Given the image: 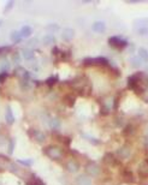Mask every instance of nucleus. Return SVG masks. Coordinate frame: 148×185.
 <instances>
[{
    "instance_id": "obj_1",
    "label": "nucleus",
    "mask_w": 148,
    "mask_h": 185,
    "mask_svg": "<svg viewBox=\"0 0 148 185\" xmlns=\"http://www.w3.org/2000/svg\"><path fill=\"white\" fill-rule=\"evenodd\" d=\"M43 153L52 160H59L63 156V150L57 145H47L43 149Z\"/></svg>"
},
{
    "instance_id": "obj_2",
    "label": "nucleus",
    "mask_w": 148,
    "mask_h": 185,
    "mask_svg": "<svg viewBox=\"0 0 148 185\" xmlns=\"http://www.w3.org/2000/svg\"><path fill=\"white\" fill-rule=\"evenodd\" d=\"M109 44L112 48H118V49H124L128 46V41L123 39L122 36H111L109 39Z\"/></svg>"
},
{
    "instance_id": "obj_3",
    "label": "nucleus",
    "mask_w": 148,
    "mask_h": 185,
    "mask_svg": "<svg viewBox=\"0 0 148 185\" xmlns=\"http://www.w3.org/2000/svg\"><path fill=\"white\" fill-rule=\"evenodd\" d=\"M28 135H29L35 142H37V143H43V142L46 141L45 133L41 132V131H39V130H36V129H29V130H28Z\"/></svg>"
},
{
    "instance_id": "obj_4",
    "label": "nucleus",
    "mask_w": 148,
    "mask_h": 185,
    "mask_svg": "<svg viewBox=\"0 0 148 185\" xmlns=\"http://www.w3.org/2000/svg\"><path fill=\"white\" fill-rule=\"evenodd\" d=\"M86 172H87V174H89L91 177H96V176L100 174L101 169H100V167H99L98 164H95L94 161H89L88 164L86 165Z\"/></svg>"
},
{
    "instance_id": "obj_5",
    "label": "nucleus",
    "mask_w": 148,
    "mask_h": 185,
    "mask_svg": "<svg viewBox=\"0 0 148 185\" xmlns=\"http://www.w3.org/2000/svg\"><path fill=\"white\" fill-rule=\"evenodd\" d=\"M13 75H15L16 77L22 78L23 81H30V76H31L23 66H17L16 70H15V72H13Z\"/></svg>"
},
{
    "instance_id": "obj_6",
    "label": "nucleus",
    "mask_w": 148,
    "mask_h": 185,
    "mask_svg": "<svg viewBox=\"0 0 148 185\" xmlns=\"http://www.w3.org/2000/svg\"><path fill=\"white\" fill-rule=\"evenodd\" d=\"M116 155L122 159V160H125V159H129L130 155H131V149H130L129 145H123L120 147L117 151H116Z\"/></svg>"
},
{
    "instance_id": "obj_7",
    "label": "nucleus",
    "mask_w": 148,
    "mask_h": 185,
    "mask_svg": "<svg viewBox=\"0 0 148 185\" xmlns=\"http://www.w3.org/2000/svg\"><path fill=\"white\" fill-rule=\"evenodd\" d=\"M61 37L64 41H71L75 37V30L72 28H65L61 33Z\"/></svg>"
},
{
    "instance_id": "obj_8",
    "label": "nucleus",
    "mask_w": 148,
    "mask_h": 185,
    "mask_svg": "<svg viewBox=\"0 0 148 185\" xmlns=\"http://www.w3.org/2000/svg\"><path fill=\"white\" fill-rule=\"evenodd\" d=\"M92 29L94 33H99V34H100V33H104L105 29H106V24L102 21H96L93 23Z\"/></svg>"
},
{
    "instance_id": "obj_9",
    "label": "nucleus",
    "mask_w": 148,
    "mask_h": 185,
    "mask_svg": "<svg viewBox=\"0 0 148 185\" xmlns=\"http://www.w3.org/2000/svg\"><path fill=\"white\" fill-rule=\"evenodd\" d=\"M104 162L105 164H109V165H113V166H116V165L119 164V161L116 159V156H114V154H112V153H106L105 155H104Z\"/></svg>"
},
{
    "instance_id": "obj_10",
    "label": "nucleus",
    "mask_w": 148,
    "mask_h": 185,
    "mask_svg": "<svg viewBox=\"0 0 148 185\" xmlns=\"http://www.w3.org/2000/svg\"><path fill=\"white\" fill-rule=\"evenodd\" d=\"M5 120L9 125L15 123V116H13V112H12V108L11 106H7L6 107V112H5Z\"/></svg>"
},
{
    "instance_id": "obj_11",
    "label": "nucleus",
    "mask_w": 148,
    "mask_h": 185,
    "mask_svg": "<svg viewBox=\"0 0 148 185\" xmlns=\"http://www.w3.org/2000/svg\"><path fill=\"white\" fill-rule=\"evenodd\" d=\"M22 57H23L25 60H34L35 53H34V51L30 49V48H23V49H22Z\"/></svg>"
},
{
    "instance_id": "obj_12",
    "label": "nucleus",
    "mask_w": 148,
    "mask_h": 185,
    "mask_svg": "<svg viewBox=\"0 0 148 185\" xmlns=\"http://www.w3.org/2000/svg\"><path fill=\"white\" fill-rule=\"evenodd\" d=\"M139 174L142 178H148V160L143 161L139 167Z\"/></svg>"
},
{
    "instance_id": "obj_13",
    "label": "nucleus",
    "mask_w": 148,
    "mask_h": 185,
    "mask_svg": "<svg viewBox=\"0 0 148 185\" xmlns=\"http://www.w3.org/2000/svg\"><path fill=\"white\" fill-rule=\"evenodd\" d=\"M66 169H68L69 172H71V173H76V172H78V169H80V164L76 162L75 160H69V161L66 162Z\"/></svg>"
},
{
    "instance_id": "obj_14",
    "label": "nucleus",
    "mask_w": 148,
    "mask_h": 185,
    "mask_svg": "<svg viewBox=\"0 0 148 185\" xmlns=\"http://www.w3.org/2000/svg\"><path fill=\"white\" fill-rule=\"evenodd\" d=\"M19 34H20L22 37H29V36L33 34V28H31L30 25H24V27L20 28Z\"/></svg>"
},
{
    "instance_id": "obj_15",
    "label": "nucleus",
    "mask_w": 148,
    "mask_h": 185,
    "mask_svg": "<svg viewBox=\"0 0 148 185\" xmlns=\"http://www.w3.org/2000/svg\"><path fill=\"white\" fill-rule=\"evenodd\" d=\"M76 183H77V185H92L91 179H89L86 174H81V176H78V177H77V179H76Z\"/></svg>"
},
{
    "instance_id": "obj_16",
    "label": "nucleus",
    "mask_w": 148,
    "mask_h": 185,
    "mask_svg": "<svg viewBox=\"0 0 148 185\" xmlns=\"http://www.w3.org/2000/svg\"><path fill=\"white\" fill-rule=\"evenodd\" d=\"M42 43L45 46H51V44H54L56 43V37L53 35H45L42 37Z\"/></svg>"
},
{
    "instance_id": "obj_17",
    "label": "nucleus",
    "mask_w": 148,
    "mask_h": 185,
    "mask_svg": "<svg viewBox=\"0 0 148 185\" xmlns=\"http://www.w3.org/2000/svg\"><path fill=\"white\" fill-rule=\"evenodd\" d=\"M139 58L143 62H148V51L143 47L139 48Z\"/></svg>"
},
{
    "instance_id": "obj_18",
    "label": "nucleus",
    "mask_w": 148,
    "mask_h": 185,
    "mask_svg": "<svg viewBox=\"0 0 148 185\" xmlns=\"http://www.w3.org/2000/svg\"><path fill=\"white\" fill-rule=\"evenodd\" d=\"M59 82V77L57 75H53V76H50L47 80H46V84L48 87H54L57 83Z\"/></svg>"
},
{
    "instance_id": "obj_19",
    "label": "nucleus",
    "mask_w": 148,
    "mask_h": 185,
    "mask_svg": "<svg viewBox=\"0 0 148 185\" xmlns=\"http://www.w3.org/2000/svg\"><path fill=\"white\" fill-rule=\"evenodd\" d=\"M76 102V96L74 95H66L65 98H64V103L66 105V106H70V107H72Z\"/></svg>"
},
{
    "instance_id": "obj_20",
    "label": "nucleus",
    "mask_w": 148,
    "mask_h": 185,
    "mask_svg": "<svg viewBox=\"0 0 148 185\" xmlns=\"http://www.w3.org/2000/svg\"><path fill=\"white\" fill-rule=\"evenodd\" d=\"M10 39H11V41L13 43H19L22 41V36H20L19 31H12L11 35H10Z\"/></svg>"
},
{
    "instance_id": "obj_21",
    "label": "nucleus",
    "mask_w": 148,
    "mask_h": 185,
    "mask_svg": "<svg viewBox=\"0 0 148 185\" xmlns=\"http://www.w3.org/2000/svg\"><path fill=\"white\" fill-rule=\"evenodd\" d=\"M95 65L109 66V59H106L105 57H98V58H95Z\"/></svg>"
},
{
    "instance_id": "obj_22",
    "label": "nucleus",
    "mask_w": 148,
    "mask_h": 185,
    "mask_svg": "<svg viewBox=\"0 0 148 185\" xmlns=\"http://www.w3.org/2000/svg\"><path fill=\"white\" fill-rule=\"evenodd\" d=\"M48 126H50L52 130H59V127H60V122H59V119H57V118L51 119Z\"/></svg>"
},
{
    "instance_id": "obj_23",
    "label": "nucleus",
    "mask_w": 148,
    "mask_h": 185,
    "mask_svg": "<svg viewBox=\"0 0 148 185\" xmlns=\"http://www.w3.org/2000/svg\"><path fill=\"white\" fill-rule=\"evenodd\" d=\"M17 162L24 167H30L34 161H33V159H19V160H17Z\"/></svg>"
},
{
    "instance_id": "obj_24",
    "label": "nucleus",
    "mask_w": 148,
    "mask_h": 185,
    "mask_svg": "<svg viewBox=\"0 0 148 185\" xmlns=\"http://www.w3.org/2000/svg\"><path fill=\"white\" fill-rule=\"evenodd\" d=\"M15 147H16V140L15 138H11L10 142H9V149H7V153L9 155H12L13 151H15Z\"/></svg>"
},
{
    "instance_id": "obj_25",
    "label": "nucleus",
    "mask_w": 148,
    "mask_h": 185,
    "mask_svg": "<svg viewBox=\"0 0 148 185\" xmlns=\"http://www.w3.org/2000/svg\"><path fill=\"white\" fill-rule=\"evenodd\" d=\"M134 131H135L134 126H132L131 124H127V126H125L124 130H123V133H124L125 136H129V135H132V133H134Z\"/></svg>"
},
{
    "instance_id": "obj_26",
    "label": "nucleus",
    "mask_w": 148,
    "mask_h": 185,
    "mask_svg": "<svg viewBox=\"0 0 148 185\" xmlns=\"http://www.w3.org/2000/svg\"><path fill=\"white\" fill-rule=\"evenodd\" d=\"M123 178L127 180V182H129V183H131V182H134V176H132V173L130 172V171H123Z\"/></svg>"
},
{
    "instance_id": "obj_27",
    "label": "nucleus",
    "mask_w": 148,
    "mask_h": 185,
    "mask_svg": "<svg viewBox=\"0 0 148 185\" xmlns=\"http://www.w3.org/2000/svg\"><path fill=\"white\" fill-rule=\"evenodd\" d=\"M82 64H83V66H94V65H95V58L88 57V58L83 59Z\"/></svg>"
},
{
    "instance_id": "obj_28",
    "label": "nucleus",
    "mask_w": 148,
    "mask_h": 185,
    "mask_svg": "<svg viewBox=\"0 0 148 185\" xmlns=\"http://www.w3.org/2000/svg\"><path fill=\"white\" fill-rule=\"evenodd\" d=\"M31 85H33V84H31L30 81H23V80L20 81V88H22L23 90H29V89L31 88Z\"/></svg>"
},
{
    "instance_id": "obj_29",
    "label": "nucleus",
    "mask_w": 148,
    "mask_h": 185,
    "mask_svg": "<svg viewBox=\"0 0 148 185\" xmlns=\"http://www.w3.org/2000/svg\"><path fill=\"white\" fill-rule=\"evenodd\" d=\"M10 67V64L6 60H2V62L0 64V72H7V69Z\"/></svg>"
},
{
    "instance_id": "obj_30",
    "label": "nucleus",
    "mask_w": 148,
    "mask_h": 185,
    "mask_svg": "<svg viewBox=\"0 0 148 185\" xmlns=\"http://www.w3.org/2000/svg\"><path fill=\"white\" fill-rule=\"evenodd\" d=\"M82 136H83V137H84L86 140H88V141H89V142H91V143H92V144H94V145H96V144H99V143H100V141H99V140H96V138H94V137H92V136H89V135L87 136V135H84V133H83Z\"/></svg>"
},
{
    "instance_id": "obj_31",
    "label": "nucleus",
    "mask_w": 148,
    "mask_h": 185,
    "mask_svg": "<svg viewBox=\"0 0 148 185\" xmlns=\"http://www.w3.org/2000/svg\"><path fill=\"white\" fill-rule=\"evenodd\" d=\"M13 5H15V1H13V0H10V1H7V2H6V5H5V10H4V13H7L10 10H12Z\"/></svg>"
},
{
    "instance_id": "obj_32",
    "label": "nucleus",
    "mask_w": 148,
    "mask_h": 185,
    "mask_svg": "<svg viewBox=\"0 0 148 185\" xmlns=\"http://www.w3.org/2000/svg\"><path fill=\"white\" fill-rule=\"evenodd\" d=\"M11 49H12L11 46H0V55L5 54V53H9Z\"/></svg>"
},
{
    "instance_id": "obj_33",
    "label": "nucleus",
    "mask_w": 148,
    "mask_h": 185,
    "mask_svg": "<svg viewBox=\"0 0 148 185\" xmlns=\"http://www.w3.org/2000/svg\"><path fill=\"white\" fill-rule=\"evenodd\" d=\"M47 30H50V31H58V30H59V25L56 24V23L48 24V25H47Z\"/></svg>"
},
{
    "instance_id": "obj_34",
    "label": "nucleus",
    "mask_w": 148,
    "mask_h": 185,
    "mask_svg": "<svg viewBox=\"0 0 148 185\" xmlns=\"http://www.w3.org/2000/svg\"><path fill=\"white\" fill-rule=\"evenodd\" d=\"M141 59L139 58V57H132L131 58V64H132V66H140L141 65Z\"/></svg>"
},
{
    "instance_id": "obj_35",
    "label": "nucleus",
    "mask_w": 148,
    "mask_h": 185,
    "mask_svg": "<svg viewBox=\"0 0 148 185\" xmlns=\"http://www.w3.org/2000/svg\"><path fill=\"white\" fill-rule=\"evenodd\" d=\"M7 168H9V171H11L12 173H17V172H18L17 166L13 164V162H10V164H9V166H7Z\"/></svg>"
},
{
    "instance_id": "obj_36",
    "label": "nucleus",
    "mask_w": 148,
    "mask_h": 185,
    "mask_svg": "<svg viewBox=\"0 0 148 185\" xmlns=\"http://www.w3.org/2000/svg\"><path fill=\"white\" fill-rule=\"evenodd\" d=\"M60 57H61V60H64V62H66V60H69L70 59V53L69 52H60V54H59Z\"/></svg>"
},
{
    "instance_id": "obj_37",
    "label": "nucleus",
    "mask_w": 148,
    "mask_h": 185,
    "mask_svg": "<svg viewBox=\"0 0 148 185\" xmlns=\"http://www.w3.org/2000/svg\"><path fill=\"white\" fill-rule=\"evenodd\" d=\"M12 62L15 64H19L20 62V54L19 53H13L12 55Z\"/></svg>"
},
{
    "instance_id": "obj_38",
    "label": "nucleus",
    "mask_w": 148,
    "mask_h": 185,
    "mask_svg": "<svg viewBox=\"0 0 148 185\" xmlns=\"http://www.w3.org/2000/svg\"><path fill=\"white\" fill-rule=\"evenodd\" d=\"M137 33H139L140 35H146V34H148V28H147V27L139 28V29H137Z\"/></svg>"
},
{
    "instance_id": "obj_39",
    "label": "nucleus",
    "mask_w": 148,
    "mask_h": 185,
    "mask_svg": "<svg viewBox=\"0 0 148 185\" xmlns=\"http://www.w3.org/2000/svg\"><path fill=\"white\" fill-rule=\"evenodd\" d=\"M7 76H9L7 72H0V83L5 82V80L7 78Z\"/></svg>"
},
{
    "instance_id": "obj_40",
    "label": "nucleus",
    "mask_w": 148,
    "mask_h": 185,
    "mask_svg": "<svg viewBox=\"0 0 148 185\" xmlns=\"http://www.w3.org/2000/svg\"><path fill=\"white\" fill-rule=\"evenodd\" d=\"M100 113H101V116H106V114L109 113V108H107L105 105H101V111H100Z\"/></svg>"
},
{
    "instance_id": "obj_41",
    "label": "nucleus",
    "mask_w": 148,
    "mask_h": 185,
    "mask_svg": "<svg viewBox=\"0 0 148 185\" xmlns=\"http://www.w3.org/2000/svg\"><path fill=\"white\" fill-rule=\"evenodd\" d=\"M63 142H64V144H65V145H70L71 138H70V137H64V138H63Z\"/></svg>"
},
{
    "instance_id": "obj_42",
    "label": "nucleus",
    "mask_w": 148,
    "mask_h": 185,
    "mask_svg": "<svg viewBox=\"0 0 148 185\" xmlns=\"http://www.w3.org/2000/svg\"><path fill=\"white\" fill-rule=\"evenodd\" d=\"M52 54H54V55H58V57H59L60 51H59V48H58V47H54V48L52 49Z\"/></svg>"
},
{
    "instance_id": "obj_43",
    "label": "nucleus",
    "mask_w": 148,
    "mask_h": 185,
    "mask_svg": "<svg viewBox=\"0 0 148 185\" xmlns=\"http://www.w3.org/2000/svg\"><path fill=\"white\" fill-rule=\"evenodd\" d=\"M37 43V39H35V37H34V39H31V40H29V41H28V44H29V46H30V47H31V46H34V44H36Z\"/></svg>"
},
{
    "instance_id": "obj_44",
    "label": "nucleus",
    "mask_w": 148,
    "mask_h": 185,
    "mask_svg": "<svg viewBox=\"0 0 148 185\" xmlns=\"http://www.w3.org/2000/svg\"><path fill=\"white\" fill-rule=\"evenodd\" d=\"M0 161H5V162H9V158H7V156H5L4 154H1V153H0Z\"/></svg>"
},
{
    "instance_id": "obj_45",
    "label": "nucleus",
    "mask_w": 148,
    "mask_h": 185,
    "mask_svg": "<svg viewBox=\"0 0 148 185\" xmlns=\"http://www.w3.org/2000/svg\"><path fill=\"white\" fill-rule=\"evenodd\" d=\"M34 185H45V183L41 180V179H39V178H36V180H35V183H34Z\"/></svg>"
},
{
    "instance_id": "obj_46",
    "label": "nucleus",
    "mask_w": 148,
    "mask_h": 185,
    "mask_svg": "<svg viewBox=\"0 0 148 185\" xmlns=\"http://www.w3.org/2000/svg\"><path fill=\"white\" fill-rule=\"evenodd\" d=\"M4 142H5V137H4V136L0 133V145H2V144H4Z\"/></svg>"
},
{
    "instance_id": "obj_47",
    "label": "nucleus",
    "mask_w": 148,
    "mask_h": 185,
    "mask_svg": "<svg viewBox=\"0 0 148 185\" xmlns=\"http://www.w3.org/2000/svg\"><path fill=\"white\" fill-rule=\"evenodd\" d=\"M145 145L148 148V137H146V140H145Z\"/></svg>"
},
{
    "instance_id": "obj_48",
    "label": "nucleus",
    "mask_w": 148,
    "mask_h": 185,
    "mask_svg": "<svg viewBox=\"0 0 148 185\" xmlns=\"http://www.w3.org/2000/svg\"><path fill=\"white\" fill-rule=\"evenodd\" d=\"M1 25H2V21H1V20H0V27H1Z\"/></svg>"
}]
</instances>
